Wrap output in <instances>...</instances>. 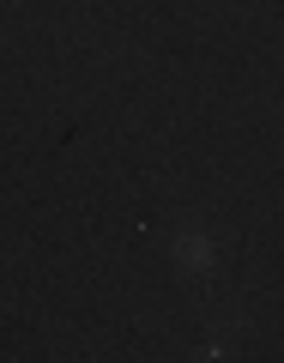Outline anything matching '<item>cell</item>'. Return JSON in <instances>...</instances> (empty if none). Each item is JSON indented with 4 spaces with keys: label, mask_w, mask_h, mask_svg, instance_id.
<instances>
[{
    "label": "cell",
    "mask_w": 284,
    "mask_h": 363,
    "mask_svg": "<svg viewBox=\"0 0 284 363\" xmlns=\"http://www.w3.org/2000/svg\"><path fill=\"white\" fill-rule=\"evenodd\" d=\"M176 255H181V267H194V272H206L212 260H218V255H212V242H206V236H200V230L176 236Z\"/></svg>",
    "instance_id": "1"
}]
</instances>
